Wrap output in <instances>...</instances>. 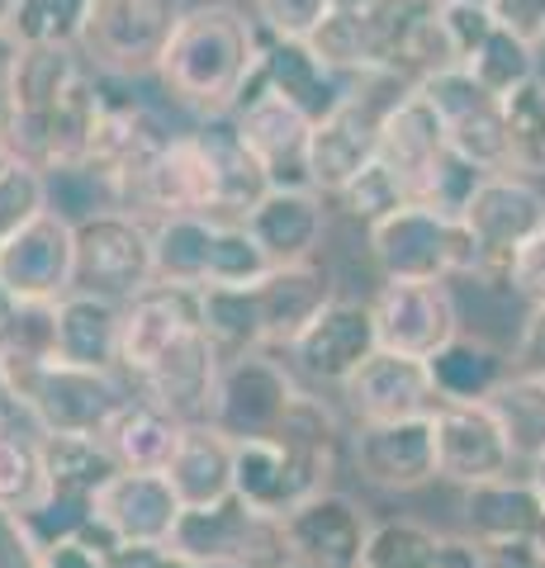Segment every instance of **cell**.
I'll return each mask as SVG.
<instances>
[{
    "label": "cell",
    "instance_id": "cell-47",
    "mask_svg": "<svg viewBox=\"0 0 545 568\" xmlns=\"http://www.w3.org/2000/svg\"><path fill=\"white\" fill-rule=\"evenodd\" d=\"M494 20L503 29H513L522 43H532L536 52L545 48V0H498Z\"/></svg>",
    "mask_w": 545,
    "mask_h": 568
},
{
    "label": "cell",
    "instance_id": "cell-26",
    "mask_svg": "<svg viewBox=\"0 0 545 568\" xmlns=\"http://www.w3.org/2000/svg\"><path fill=\"white\" fill-rule=\"evenodd\" d=\"M442 152H446V133H442L436 110L417 91H403L390 110H384L375 162H384V171L403 185L408 204H417V194H422V185H427L432 166L442 162Z\"/></svg>",
    "mask_w": 545,
    "mask_h": 568
},
{
    "label": "cell",
    "instance_id": "cell-7",
    "mask_svg": "<svg viewBox=\"0 0 545 568\" xmlns=\"http://www.w3.org/2000/svg\"><path fill=\"white\" fill-rule=\"evenodd\" d=\"M403 91H413V85H403L394 77H365L323 123H313V148H309L313 194L337 200V194L375 162L384 110H390Z\"/></svg>",
    "mask_w": 545,
    "mask_h": 568
},
{
    "label": "cell",
    "instance_id": "cell-59",
    "mask_svg": "<svg viewBox=\"0 0 545 568\" xmlns=\"http://www.w3.org/2000/svg\"><path fill=\"white\" fill-rule=\"evenodd\" d=\"M214 6H238V0H214ZM248 6H252V0H248Z\"/></svg>",
    "mask_w": 545,
    "mask_h": 568
},
{
    "label": "cell",
    "instance_id": "cell-2",
    "mask_svg": "<svg viewBox=\"0 0 545 568\" xmlns=\"http://www.w3.org/2000/svg\"><path fill=\"white\" fill-rule=\"evenodd\" d=\"M261 52H266V33L248 10L204 0V6L181 14L175 39L157 67V81L195 119L233 114L248 85L256 81Z\"/></svg>",
    "mask_w": 545,
    "mask_h": 568
},
{
    "label": "cell",
    "instance_id": "cell-6",
    "mask_svg": "<svg viewBox=\"0 0 545 568\" xmlns=\"http://www.w3.org/2000/svg\"><path fill=\"white\" fill-rule=\"evenodd\" d=\"M380 280H470L474 275V242L461 219L432 213L422 204H403L390 219L365 227Z\"/></svg>",
    "mask_w": 545,
    "mask_h": 568
},
{
    "label": "cell",
    "instance_id": "cell-4",
    "mask_svg": "<svg viewBox=\"0 0 545 568\" xmlns=\"http://www.w3.org/2000/svg\"><path fill=\"white\" fill-rule=\"evenodd\" d=\"M181 14V0H91L77 52L104 81L157 77Z\"/></svg>",
    "mask_w": 545,
    "mask_h": 568
},
{
    "label": "cell",
    "instance_id": "cell-39",
    "mask_svg": "<svg viewBox=\"0 0 545 568\" xmlns=\"http://www.w3.org/2000/svg\"><path fill=\"white\" fill-rule=\"evenodd\" d=\"M85 14H91V0H20L10 33L24 48H43V43L77 48Z\"/></svg>",
    "mask_w": 545,
    "mask_h": 568
},
{
    "label": "cell",
    "instance_id": "cell-60",
    "mask_svg": "<svg viewBox=\"0 0 545 568\" xmlns=\"http://www.w3.org/2000/svg\"><path fill=\"white\" fill-rule=\"evenodd\" d=\"M285 568H309V564H299V559H290V564H285Z\"/></svg>",
    "mask_w": 545,
    "mask_h": 568
},
{
    "label": "cell",
    "instance_id": "cell-1",
    "mask_svg": "<svg viewBox=\"0 0 545 568\" xmlns=\"http://www.w3.org/2000/svg\"><path fill=\"white\" fill-rule=\"evenodd\" d=\"M100 77L85 67L77 48H24L6 91L0 142L10 148L14 162L33 166L39 175L85 166L100 123Z\"/></svg>",
    "mask_w": 545,
    "mask_h": 568
},
{
    "label": "cell",
    "instance_id": "cell-19",
    "mask_svg": "<svg viewBox=\"0 0 545 568\" xmlns=\"http://www.w3.org/2000/svg\"><path fill=\"white\" fill-rule=\"evenodd\" d=\"M351 465L375 493H422L442 484L436 474V426L432 417L380 422L351 432Z\"/></svg>",
    "mask_w": 545,
    "mask_h": 568
},
{
    "label": "cell",
    "instance_id": "cell-43",
    "mask_svg": "<svg viewBox=\"0 0 545 568\" xmlns=\"http://www.w3.org/2000/svg\"><path fill=\"white\" fill-rule=\"evenodd\" d=\"M337 0H252V20L266 39H299L309 43L323 29Z\"/></svg>",
    "mask_w": 545,
    "mask_h": 568
},
{
    "label": "cell",
    "instance_id": "cell-22",
    "mask_svg": "<svg viewBox=\"0 0 545 568\" xmlns=\"http://www.w3.org/2000/svg\"><path fill=\"white\" fill-rule=\"evenodd\" d=\"M371 511L351 493H323L285 517V545L290 559L309 568H361L365 545H371Z\"/></svg>",
    "mask_w": 545,
    "mask_h": 568
},
{
    "label": "cell",
    "instance_id": "cell-46",
    "mask_svg": "<svg viewBox=\"0 0 545 568\" xmlns=\"http://www.w3.org/2000/svg\"><path fill=\"white\" fill-rule=\"evenodd\" d=\"M507 290H513L526 308H545V227L532 237V246L517 256L513 275H507Z\"/></svg>",
    "mask_w": 545,
    "mask_h": 568
},
{
    "label": "cell",
    "instance_id": "cell-20",
    "mask_svg": "<svg viewBox=\"0 0 545 568\" xmlns=\"http://www.w3.org/2000/svg\"><path fill=\"white\" fill-rule=\"evenodd\" d=\"M337 398L356 426L413 422V417H432L436 407H442L427 361H408V355H394V351H375L371 361L337 388Z\"/></svg>",
    "mask_w": 545,
    "mask_h": 568
},
{
    "label": "cell",
    "instance_id": "cell-42",
    "mask_svg": "<svg viewBox=\"0 0 545 568\" xmlns=\"http://www.w3.org/2000/svg\"><path fill=\"white\" fill-rule=\"evenodd\" d=\"M48 209V185L33 166L10 162L0 171V246H6L20 227H29Z\"/></svg>",
    "mask_w": 545,
    "mask_h": 568
},
{
    "label": "cell",
    "instance_id": "cell-13",
    "mask_svg": "<svg viewBox=\"0 0 545 568\" xmlns=\"http://www.w3.org/2000/svg\"><path fill=\"white\" fill-rule=\"evenodd\" d=\"M124 213L143 223L181 219V213H204V219H223V181L214 171V156L204 152L200 133H175L162 152L148 162L129 190Z\"/></svg>",
    "mask_w": 545,
    "mask_h": 568
},
{
    "label": "cell",
    "instance_id": "cell-10",
    "mask_svg": "<svg viewBox=\"0 0 545 568\" xmlns=\"http://www.w3.org/2000/svg\"><path fill=\"white\" fill-rule=\"evenodd\" d=\"M157 284L152 275V223L133 213H91L77 223V290L114 304H133Z\"/></svg>",
    "mask_w": 545,
    "mask_h": 568
},
{
    "label": "cell",
    "instance_id": "cell-52",
    "mask_svg": "<svg viewBox=\"0 0 545 568\" xmlns=\"http://www.w3.org/2000/svg\"><path fill=\"white\" fill-rule=\"evenodd\" d=\"M20 52H24V43L14 39L6 24H0V114H6V91H10L14 67H20Z\"/></svg>",
    "mask_w": 545,
    "mask_h": 568
},
{
    "label": "cell",
    "instance_id": "cell-14",
    "mask_svg": "<svg viewBox=\"0 0 545 568\" xmlns=\"http://www.w3.org/2000/svg\"><path fill=\"white\" fill-rule=\"evenodd\" d=\"M461 536L474 540L488 559H517L526 568H541L545 540V511L526 474H507L494 484L461 493Z\"/></svg>",
    "mask_w": 545,
    "mask_h": 568
},
{
    "label": "cell",
    "instance_id": "cell-45",
    "mask_svg": "<svg viewBox=\"0 0 545 568\" xmlns=\"http://www.w3.org/2000/svg\"><path fill=\"white\" fill-rule=\"evenodd\" d=\"M0 568H48L43 545L33 540L24 517L20 511H6V507H0Z\"/></svg>",
    "mask_w": 545,
    "mask_h": 568
},
{
    "label": "cell",
    "instance_id": "cell-8",
    "mask_svg": "<svg viewBox=\"0 0 545 568\" xmlns=\"http://www.w3.org/2000/svg\"><path fill=\"white\" fill-rule=\"evenodd\" d=\"M299 375L280 351H252L219 365L214 398H209V426H219L228 440H266L280 432L290 403L299 398Z\"/></svg>",
    "mask_w": 545,
    "mask_h": 568
},
{
    "label": "cell",
    "instance_id": "cell-50",
    "mask_svg": "<svg viewBox=\"0 0 545 568\" xmlns=\"http://www.w3.org/2000/svg\"><path fill=\"white\" fill-rule=\"evenodd\" d=\"M513 369H522V375H545V308H526L522 332L513 342Z\"/></svg>",
    "mask_w": 545,
    "mask_h": 568
},
{
    "label": "cell",
    "instance_id": "cell-48",
    "mask_svg": "<svg viewBox=\"0 0 545 568\" xmlns=\"http://www.w3.org/2000/svg\"><path fill=\"white\" fill-rule=\"evenodd\" d=\"M43 555H48V568H110V545H104L95 530L48 545Z\"/></svg>",
    "mask_w": 545,
    "mask_h": 568
},
{
    "label": "cell",
    "instance_id": "cell-18",
    "mask_svg": "<svg viewBox=\"0 0 545 568\" xmlns=\"http://www.w3.org/2000/svg\"><path fill=\"white\" fill-rule=\"evenodd\" d=\"M375 351H380V336H375L371 304H361V298H332L309 323V332L285 351V361L309 384L342 388Z\"/></svg>",
    "mask_w": 545,
    "mask_h": 568
},
{
    "label": "cell",
    "instance_id": "cell-32",
    "mask_svg": "<svg viewBox=\"0 0 545 568\" xmlns=\"http://www.w3.org/2000/svg\"><path fill=\"white\" fill-rule=\"evenodd\" d=\"M219 219L204 213H181V219L152 223V275L171 290H204L209 256H214Z\"/></svg>",
    "mask_w": 545,
    "mask_h": 568
},
{
    "label": "cell",
    "instance_id": "cell-35",
    "mask_svg": "<svg viewBox=\"0 0 545 568\" xmlns=\"http://www.w3.org/2000/svg\"><path fill=\"white\" fill-rule=\"evenodd\" d=\"M442 549H446V530H436L417 517H390V521H375L361 568H436Z\"/></svg>",
    "mask_w": 545,
    "mask_h": 568
},
{
    "label": "cell",
    "instance_id": "cell-15",
    "mask_svg": "<svg viewBox=\"0 0 545 568\" xmlns=\"http://www.w3.org/2000/svg\"><path fill=\"white\" fill-rule=\"evenodd\" d=\"M0 284L20 304H58L77 290V223L43 209L0 246Z\"/></svg>",
    "mask_w": 545,
    "mask_h": 568
},
{
    "label": "cell",
    "instance_id": "cell-16",
    "mask_svg": "<svg viewBox=\"0 0 545 568\" xmlns=\"http://www.w3.org/2000/svg\"><path fill=\"white\" fill-rule=\"evenodd\" d=\"M436 426V474L451 488H480L507 478L517 465L498 413L488 403H442L432 413Z\"/></svg>",
    "mask_w": 545,
    "mask_h": 568
},
{
    "label": "cell",
    "instance_id": "cell-21",
    "mask_svg": "<svg viewBox=\"0 0 545 568\" xmlns=\"http://www.w3.org/2000/svg\"><path fill=\"white\" fill-rule=\"evenodd\" d=\"M233 119L271 190H313L309 185V148H313L309 114H299L290 100H280L271 91H256L238 104Z\"/></svg>",
    "mask_w": 545,
    "mask_h": 568
},
{
    "label": "cell",
    "instance_id": "cell-41",
    "mask_svg": "<svg viewBox=\"0 0 545 568\" xmlns=\"http://www.w3.org/2000/svg\"><path fill=\"white\" fill-rule=\"evenodd\" d=\"M408 204V194H403V185L394 181L390 171H384V162H371L356 181H351L342 194H337V209L346 213V219H356L365 227H375L380 219H390L394 209Z\"/></svg>",
    "mask_w": 545,
    "mask_h": 568
},
{
    "label": "cell",
    "instance_id": "cell-57",
    "mask_svg": "<svg viewBox=\"0 0 545 568\" xmlns=\"http://www.w3.org/2000/svg\"><path fill=\"white\" fill-rule=\"evenodd\" d=\"M446 6H480V10H494L498 0H446Z\"/></svg>",
    "mask_w": 545,
    "mask_h": 568
},
{
    "label": "cell",
    "instance_id": "cell-55",
    "mask_svg": "<svg viewBox=\"0 0 545 568\" xmlns=\"http://www.w3.org/2000/svg\"><path fill=\"white\" fill-rule=\"evenodd\" d=\"M526 484L536 488V497H541V511H545V455H536L532 465H526Z\"/></svg>",
    "mask_w": 545,
    "mask_h": 568
},
{
    "label": "cell",
    "instance_id": "cell-25",
    "mask_svg": "<svg viewBox=\"0 0 545 568\" xmlns=\"http://www.w3.org/2000/svg\"><path fill=\"white\" fill-rule=\"evenodd\" d=\"M332 298H337V290H332L327 265H319V261L271 265V271L256 280V308H261L266 351H290Z\"/></svg>",
    "mask_w": 545,
    "mask_h": 568
},
{
    "label": "cell",
    "instance_id": "cell-34",
    "mask_svg": "<svg viewBox=\"0 0 545 568\" xmlns=\"http://www.w3.org/2000/svg\"><path fill=\"white\" fill-rule=\"evenodd\" d=\"M484 403L498 413L507 440H513L517 465H532L536 455H545V375L513 369Z\"/></svg>",
    "mask_w": 545,
    "mask_h": 568
},
{
    "label": "cell",
    "instance_id": "cell-17",
    "mask_svg": "<svg viewBox=\"0 0 545 568\" xmlns=\"http://www.w3.org/2000/svg\"><path fill=\"white\" fill-rule=\"evenodd\" d=\"M181 517H185V503L175 497L166 474L119 469L95 497L91 530L110 549L114 545H171Z\"/></svg>",
    "mask_w": 545,
    "mask_h": 568
},
{
    "label": "cell",
    "instance_id": "cell-29",
    "mask_svg": "<svg viewBox=\"0 0 545 568\" xmlns=\"http://www.w3.org/2000/svg\"><path fill=\"white\" fill-rule=\"evenodd\" d=\"M175 497L190 507H219L233 497V440L209 422H190L175 459L166 465Z\"/></svg>",
    "mask_w": 545,
    "mask_h": 568
},
{
    "label": "cell",
    "instance_id": "cell-3",
    "mask_svg": "<svg viewBox=\"0 0 545 568\" xmlns=\"http://www.w3.org/2000/svg\"><path fill=\"white\" fill-rule=\"evenodd\" d=\"M14 394L39 436H91L100 440L124 413L133 384L119 369H81L67 361H39L10 369Z\"/></svg>",
    "mask_w": 545,
    "mask_h": 568
},
{
    "label": "cell",
    "instance_id": "cell-54",
    "mask_svg": "<svg viewBox=\"0 0 545 568\" xmlns=\"http://www.w3.org/2000/svg\"><path fill=\"white\" fill-rule=\"evenodd\" d=\"M14 323H20V298H14L6 284H0V361H6V351H10Z\"/></svg>",
    "mask_w": 545,
    "mask_h": 568
},
{
    "label": "cell",
    "instance_id": "cell-27",
    "mask_svg": "<svg viewBox=\"0 0 545 568\" xmlns=\"http://www.w3.org/2000/svg\"><path fill=\"white\" fill-rule=\"evenodd\" d=\"M242 223L271 265L313 261L327 233V200L313 190H266Z\"/></svg>",
    "mask_w": 545,
    "mask_h": 568
},
{
    "label": "cell",
    "instance_id": "cell-33",
    "mask_svg": "<svg viewBox=\"0 0 545 568\" xmlns=\"http://www.w3.org/2000/svg\"><path fill=\"white\" fill-rule=\"evenodd\" d=\"M195 298H200V332L219 351V361L266 351L256 284H204V290H195Z\"/></svg>",
    "mask_w": 545,
    "mask_h": 568
},
{
    "label": "cell",
    "instance_id": "cell-44",
    "mask_svg": "<svg viewBox=\"0 0 545 568\" xmlns=\"http://www.w3.org/2000/svg\"><path fill=\"white\" fill-rule=\"evenodd\" d=\"M436 10H442V29L451 39V52H455V67H465L474 52L484 48V39L498 29L494 10H480V6H446V0H436Z\"/></svg>",
    "mask_w": 545,
    "mask_h": 568
},
{
    "label": "cell",
    "instance_id": "cell-24",
    "mask_svg": "<svg viewBox=\"0 0 545 568\" xmlns=\"http://www.w3.org/2000/svg\"><path fill=\"white\" fill-rule=\"evenodd\" d=\"M356 85H361L356 77H342L337 67H327L319 52H313V43L266 39V52H261V67H256V81L248 85V95L271 91L280 100H290L299 114H309L313 123H323L351 91H356ZM248 95H242V100H248Z\"/></svg>",
    "mask_w": 545,
    "mask_h": 568
},
{
    "label": "cell",
    "instance_id": "cell-5",
    "mask_svg": "<svg viewBox=\"0 0 545 568\" xmlns=\"http://www.w3.org/2000/svg\"><path fill=\"white\" fill-rule=\"evenodd\" d=\"M465 233L474 242V275L470 284H488V290H507L517 256L532 246V237L545 227V190L526 175L494 171L474 190V200L461 213Z\"/></svg>",
    "mask_w": 545,
    "mask_h": 568
},
{
    "label": "cell",
    "instance_id": "cell-51",
    "mask_svg": "<svg viewBox=\"0 0 545 568\" xmlns=\"http://www.w3.org/2000/svg\"><path fill=\"white\" fill-rule=\"evenodd\" d=\"M436 568H498L494 559L484 555L474 540H465V536H446V549H442V564Z\"/></svg>",
    "mask_w": 545,
    "mask_h": 568
},
{
    "label": "cell",
    "instance_id": "cell-49",
    "mask_svg": "<svg viewBox=\"0 0 545 568\" xmlns=\"http://www.w3.org/2000/svg\"><path fill=\"white\" fill-rule=\"evenodd\" d=\"M110 568H204L175 545H114Z\"/></svg>",
    "mask_w": 545,
    "mask_h": 568
},
{
    "label": "cell",
    "instance_id": "cell-11",
    "mask_svg": "<svg viewBox=\"0 0 545 568\" xmlns=\"http://www.w3.org/2000/svg\"><path fill=\"white\" fill-rule=\"evenodd\" d=\"M413 91L442 119L451 152H461L465 162H474L488 175L507 171V162H513V138H507V104L494 91H484L465 67L436 71V77L413 85Z\"/></svg>",
    "mask_w": 545,
    "mask_h": 568
},
{
    "label": "cell",
    "instance_id": "cell-40",
    "mask_svg": "<svg viewBox=\"0 0 545 568\" xmlns=\"http://www.w3.org/2000/svg\"><path fill=\"white\" fill-rule=\"evenodd\" d=\"M271 271L266 252L256 246L242 219H219L214 256H209V284H256Z\"/></svg>",
    "mask_w": 545,
    "mask_h": 568
},
{
    "label": "cell",
    "instance_id": "cell-37",
    "mask_svg": "<svg viewBox=\"0 0 545 568\" xmlns=\"http://www.w3.org/2000/svg\"><path fill=\"white\" fill-rule=\"evenodd\" d=\"M536 58H541V52H536L532 43H522L513 29H503V24H498V29L484 39V48L465 62V71L484 85V91H494L498 100H507L513 91H522L526 81H536V77H541Z\"/></svg>",
    "mask_w": 545,
    "mask_h": 568
},
{
    "label": "cell",
    "instance_id": "cell-53",
    "mask_svg": "<svg viewBox=\"0 0 545 568\" xmlns=\"http://www.w3.org/2000/svg\"><path fill=\"white\" fill-rule=\"evenodd\" d=\"M14 422H29V417L20 407V394H14V379H10L6 361H0V426H14Z\"/></svg>",
    "mask_w": 545,
    "mask_h": 568
},
{
    "label": "cell",
    "instance_id": "cell-31",
    "mask_svg": "<svg viewBox=\"0 0 545 568\" xmlns=\"http://www.w3.org/2000/svg\"><path fill=\"white\" fill-rule=\"evenodd\" d=\"M185 436V422H175L171 413H162L148 398H129V407L110 422L104 432V450L119 459V469H138V474H166V465L175 459V446Z\"/></svg>",
    "mask_w": 545,
    "mask_h": 568
},
{
    "label": "cell",
    "instance_id": "cell-23",
    "mask_svg": "<svg viewBox=\"0 0 545 568\" xmlns=\"http://www.w3.org/2000/svg\"><path fill=\"white\" fill-rule=\"evenodd\" d=\"M200 332V298L195 290H171V284H152L124 304V346H119V375L138 384L166 361V355Z\"/></svg>",
    "mask_w": 545,
    "mask_h": 568
},
{
    "label": "cell",
    "instance_id": "cell-36",
    "mask_svg": "<svg viewBox=\"0 0 545 568\" xmlns=\"http://www.w3.org/2000/svg\"><path fill=\"white\" fill-rule=\"evenodd\" d=\"M43 497V459H39V432L29 422L0 426V507L6 511H33Z\"/></svg>",
    "mask_w": 545,
    "mask_h": 568
},
{
    "label": "cell",
    "instance_id": "cell-30",
    "mask_svg": "<svg viewBox=\"0 0 545 568\" xmlns=\"http://www.w3.org/2000/svg\"><path fill=\"white\" fill-rule=\"evenodd\" d=\"M427 369H432V384L442 403H484L513 375V351L488 342L480 332H461L446 351L432 355Z\"/></svg>",
    "mask_w": 545,
    "mask_h": 568
},
{
    "label": "cell",
    "instance_id": "cell-56",
    "mask_svg": "<svg viewBox=\"0 0 545 568\" xmlns=\"http://www.w3.org/2000/svg\"><path fill=\"white\" fill-rule=\"evenodd\" d=\"M14 6H20V0H0V24L10 29V20H14Z\"/></svg>",
    "mask_w": 545,
    "mask_h": 568
},
{
    "label": "cell",
    "instance_id": "cell-38",
    "mask_svg": "<svg viewBox=\"0 0 545 568\" xmlns=\"http://www.w3.org/2000/svg\"><path fill=\"white\" fill-rule=\"evenodd\" d=\"M507 104V138H513V162L507 171L526 181H545V77L526 81Z\"/></svg>",
    "mask_w": 545,
    "mask_h": 568
},
{
    "label": "cell",
    "instance_id": "cell-28",
    "mask_svg": "<svg viewBox=\"0 0 545 568\" xmlns=\"http://www.w3.org/2000/svg\"><path fill=\"white\" fill-rule=\"evenodd\" d=\"M124 346V304L72 290L58 298V361L81 369H119Z\"/></svg>",
    "mask_w": 545,
    "mask_h": 568
},
{
    "label": "cell",
    "instance_id": "cell-12",
    "mask_svg": "<svg viewBox=\"0 0 545 568\" xmlns=\"http://www.w3.org/2000/svg\"><path fill=\"white\" fill-rule=\"evenodd\" d=\"M371 313L380 351L408 355V361H432L465 332L451 280H380Z\"/></svg>",
    "mask_w": 545,
    "mask_h": 568
},
{
    "label": "cell",
    "instance_id": "cell-58",
    "mask_svg": "<svg viewBox=\"0 0 545 568\" xmlns=\"http://www.w3.org/2000/svg\"><path fill=\"white\" fill-rule=\"evenodd\" d=\"M10 162H14V156H10V148H6V142H0V171H6Z\"/></svg>",
    "mask_w": 545,
    "mask_h": 568
},
{
    "label": "cell",
    "instance_id": "cell-61",
    "mask_svg": "<svg viewBox=\"0 0 545 568\" xmlns=\"http://www.w3.org/2000/svg\"><path fill=\"white\" fill-rule=\"evenodd\" d=\"M541 568H545V540H541Z\"/></svg>",
    "mask_w": 545,
    "mask_h": 568
},
{
    "label": "cell",
    "instance_id": "cell-9",
    "mask_svg": "<svg viewBox=\"0 0 545 568\" xmlns=\"http://www.w3.org/2000/svg\"><path fill=\"white\" fill-rule=\"evenodd\" d=\"M171 545L204 568H285V521L261 517L248 503L228 497L219 507H190Z\"/></svg>",
    "mask_w": 545,
    "mask_h": 568
}]
</instances>
